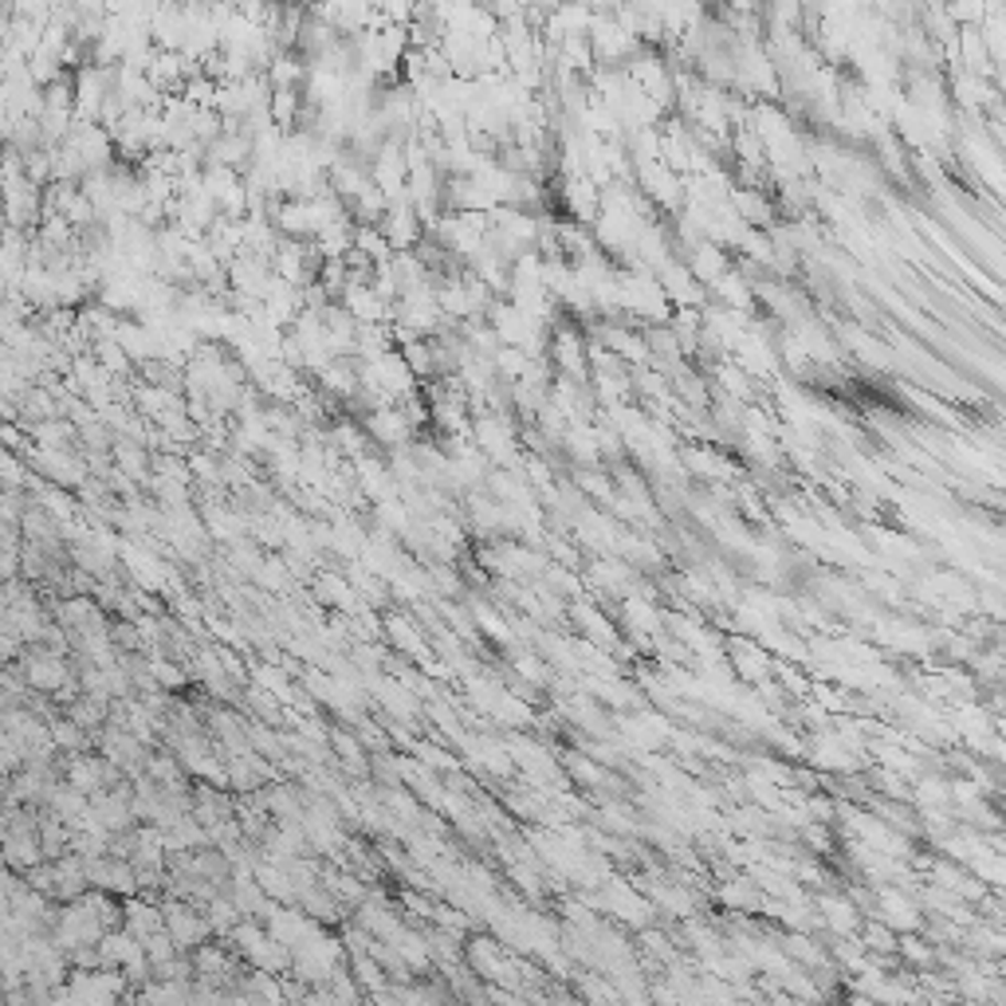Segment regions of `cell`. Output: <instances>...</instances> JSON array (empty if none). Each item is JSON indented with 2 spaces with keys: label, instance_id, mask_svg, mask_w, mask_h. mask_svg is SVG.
Here are the masks:
<instances>
[{
  "label": "cell",
  "instance_id": "obj_1",
  "mask_svg": "<svg viewBox=\"0 0 1006 1006\" xmlns=\"http://www.w3.org/2000/svg\"><path fill=\"white\" fill-rule=\"evenodd\" d=\"M165 932L173 935V943H178L181 952H197L201 943L208 940V932H213V924H208V917H201V912H193V905H170L165 908Z\"/></svg>",
  "mask_w": 1006,
  "mask_h": 1006
},
{
  "label": "cell",
  "instance_id": "obj_2",
  "mask_svg": "<svg viewBox=\"0 0 1006 1006\" xmlns=\"http://www.w3.org/2000/svg\"><path fill=\"white\" fill-rule=\"evenodd\" d=\"M414 429L417 425L409 421L402 405H377L374 414L366 417V432L374 440H382V445H389V449H402L405 440H414Z\"/></svg>",
  "mask_w": 1006,
  "mask_h": 1006
},
{
  "label": "cell",
  "instance_id": "obj_3",
  "mask_svg": "<svg viewBox=\"0 0 1006 1006\" xmlns=\"http://www.w3.org/2000/svg\"><path fill=\"white\" fill-rule=\"evenodd\" d=\"M67 782H72L79 794H103V779H110L115 771H107V767L99 763V759H90V754H79V759H72L67 763Z\"/></svg>",
  "mask_w": 1006,
  "mask_h": 1006
},
{
  "label": "cell",
  "instance_id": "obj_4",
  "mask_svg": "<svg viewBox=\"0 0 1006 1006\" xmlns=\"http://www.w3.org/2000/svg\"><path fill=\"white\" fill-rule=\"evenodd\" d=\"M126 928H130L138 940H146L150 932L162 928V912H158L153 905H138V900H130V905H126Z\"/></svg>",
  "mask_w": 1006,
  "mask_h": 1006
},
{
  "label": "cell",
  "instance_id": "obj_5",
  "mask_svg": "<svg viewBox=\"0 0 1006 1006\" xmlns=\"http://www.w3.org/2000/svg\"><path fill=\"white\" fill-rule=\"evenodd\" d=\"M555 358L563 370H570V374H582V354H578V339L575 334H558L555 339Z\"/></svg>",
  "mask_w": 1006,
  "mask_h": 1006
}]
</instances>
